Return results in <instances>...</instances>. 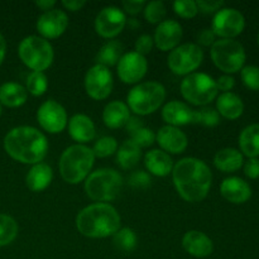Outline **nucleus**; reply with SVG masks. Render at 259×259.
<instances>
[{
    "label": "nucleus",
    "instance_id": "nucleus-18",
    "mask_svg": "<svg viewBox=\"0 0 259 259\" xmlns=\"http://www.w3.org/2000/svg\"><path fill=\"white\" fill-rule=\"evenodd\" d=\"M156 141L159 144V147L163 151H166V153L169 152L172 154L182 153L189 144L186 134L176 126L171 125L162 126L157 133Z\"/></svg>",
    "mask_w": 259,
    "mask_h": 259
},
{
    "label": "nucleus",
    "instance_id": "nucleus-51",
    "mask_svg": "<svg viewBox=\"0 0 259 259\" xmlns=\"http://www.w3.org/2000/svg\"><path fill=\"white\" fill-rule=\"evenodd\" d=\"M5 53H7V42H5L4 35L0 33V66L5 58Z\"/></svg>",
    "mask_w": 259,
    "mask_h": 259
},
{
    "label": "nucleus",
    "instance_id": "nucleus-29",
    "mask_svg": "<svg viewBox=\"0 0 259 259\" xmlns=\"http://www.w3.org/2000/svg\"><path fill=\"white\" fill-rule=\"evenodd\" d=\"M239 146L245 156L257 158L259 156V124H252L243 129L239 136Z\"/></svg>",
    "mask_w": 259,
    "mask_h": 259
},
{
    "label": "nucleus",
    "instance_id": "nucleus-47",
    "mask_svg": "<svg viewBox=\"0 0 259 259\" xmlns=\"http://www.w3.org/2000/svg\"><path fill=\"white\" fill-rule=\"evenodd\" d=\"M197 40L202 46H212L215 43V33L209 28L202 29L197 35Z\"/></svg>",
    "mask_w": 259,
    "mask_h": 259
},
{
    "label": "nucleus",
    "instance_id": "nucleus-53",
    "mask_svg": "<svg viewBox=\"0 0 259 259\" xmlns=\"http://www.w3.org/2000/svg\"><path fill=\"white\" fill-rule=\"evenodd\" d=\"M258 43H259V34H258Z\"/></svg>",
    "mask_w": 259,
    "mask_h": 259
},
{
    "label": "nucleus",
    "instance_id": "nucleus-12",
    "mask_svg": "<svg viewBox=\"0 0 259 259\" xmlns=\"http://www.w3.org/2000/svg\"><path fill=\"white\" fill-rule=\"evenodd\" d=\"M113 75L108 67L95 65L86 72L85 90L90 98L95 100H104L113 90Z\"/></svg>",
    "mask_w": 259,
    "mask_h": 259
},
{
    "label": "nucleus",
    "instance_id": "nucleus-46",
    "mask_svg": "<svg viewBox=\"0 0 259 259\" xmlns=\"http://www.w3.org/2000/svg\"><path fill=\"white\" fill-rule=\"evenodd\" d=\"M235 85V81L232 76L229 75H223L218 78L217 81V86L218 90L225 91V93H229V90H232Z\"/></svg>",
    "mask_w": 259,
    "mask_h": 259
},
{
    "label": "nucleus",
    "instance_id": "nucleus-39",
    "mask_svg": "<svg viewBox=\"0 0 259 259\" xmlns=\"http://www.w3.org/2000/svg\"><path fill=\"white\" fill-rule=\"evenodd\" d=\"M131 141H133L139 148H146V147L152 146V144L154 143V141H156V136H154L152 129L144 128L143 126V128L138 129V131L134 132V133L132 134Z\"/></svg>",
    "mask_w": 259,
    "mask_h": 259
},
{
    "label": "nucleus",
    "instance_id": "nucleus-40",
    "mask_svg": "<svg viewBox=\"0 0 259 259\" xmlns=\"http://www.w3.org/2000/svg\"><path fill=\"white\" fill-rule=\"evenodd\" d=\"M242 80L247 88L252 90H259V67L245 66L242 68Z\"/></svg>",
    "mask_w": 259,
    "mask_h": 259
},
{
    "label": "nucleus",
    "instance_id": "nucleus-11",
    "mask_svg": "<svg viewBox=\"0 0 259 259\" xmlns=\"http://www.w3.org/2000/svg\"><path fill=\"white\" fill-rule=\"evenodd\" d=\"M245 25L244 17L239 10L234 8H224L218 10L212 19L211 30L215 35L233 39L243 32Z\"/></svg>",
    "mask_w": 259,
    "mask_h": 259
},
{
    "label": "nucleus",
    "instance_id": "nucleus-3",
    "mask_svg": "<svg viewBox=\"0 0 259 259\" xmlns=\"http://www.w3.org/2000/svg\"><path fill=\"white\" fill-rule=\"evenodd\" d=\"M121 219L111 205L98 202L81 210L76 217V228L82 235L93 239L108 238L120 229Z\"/></svg>",
    "mask_w": 259,
    "mask_h": 259
},
{
    "label": "nucleus",
    "instance_id": "nucleus-13",
    "mask_svg": "<svg viewBox=\"0 0 259 259\" xmlns=\"http://www.w3.org/2000/svg\"><path fill=\"white\" fill-rule=\"evenodd\" d=\"M39 125L48 133H61L67 125V114L65 108L55 100H47L37 111Z\"/></svg>",
    "mask_w": 259,
    "mask_h": 259
},
{
    "label": "nucleus",
    "instance_id": "nucleus-10",
    "mask_svg": "<svg viewBox=\"0 0 259 259\" xmlns=\"http://www.w3.org/2000/svg\"><path fill=\"white\" fill-rule=\"evenodd\" d=\"M202 58L204 52L200 46L195 43H185L171 51L167 63L169 70L176 75H190L201 65Z\"/></svg>",
    "mask_w": 259,
    "mask_h": 259
},
{
    "label": "nucleus",
    "instance_id": "nucleus-8",
    "mask_svg": "<svg viewBox=\"0 0 259 259\" xmlns=\"http://www.w3.org/2000/svg\"><path fill=\"white\" fill-rule=\"evenodd\" d=\"M217 81L211 76L201 72L187 75L181 82V94L194 105H206L218 95Z\"/></svg>",
    "mask_w": 259,
    "mask_h": 259
},
{
    "label": "nucleus",
    "instance_id": "nucleus-31",
    "mask_svg": "<svg viewBox=\"0 0 259 259\" xmlns=\"http://www.w3.org/2000/svg\"><path fill=\"white\" fill-rule=\"evenodd\" d=\"M121 52H123V46L118 40H109L99 51L96 56L98 65L105 66H115L118 65L119 60L121 58Z\"/></svg>",
    "mask_w": 259,
    "mask_h": 259
},
{
    "label": "nucleus",
    "instance_id": "nucleus-14",
    "mask_svg": "<svg viewBox=\"0 0 259 259\" xmlns=\"http://www.w3.org/2000/svg\"><path fill=\"white\" fill-rule=\"evenodd\" d=\"M126 23L123 10L116 7H106L100 10L95 19V30L104 38H113L124 29Z\"/></svg>",
    "mask_w": 259,
    "mask_h": 259
},
{
    "label": "nucleus",
    "instance_id": "nucleus-9",
    "mask_svg": "<svg viewBox=\"0 0 259 259\" xmlns=\"http://www.w3.org/2000/svg\"><path fill=\"white\" fill-rule=\"evenodd\" d=\"M211 58L218 68L227 73H234L243 68L245 51L238 40L222 38L211 46Z\"/></svg>",
    "mask_w": 259,
    "mask_h": 259
},
{
    "label": "nucleus",
    "instance_id": "nucleus-42",
    "mask_svg": "<svg viewBox=\"0 0 259 259\" xmlns=\"http://www.w3.org/2000/svg\"><path fill=\"white\" fill-rule=\"evenodd\" d=\"M153 38L149 34H142L141 37H138L136 42V52L139 53V55L144 56L147 53H149L152 51V47H153Z\"/></svg>",
    "mask_w": 259,
    "mask_h": 259
},
{
    "label": "nucleus",
    "instance_id": "nucleus-24",
    "mask_svg": "<svg viewBox=\"0 0 259 259\" xmlns=\"http://www.w3.org/2000/svg\"><path fill=\"white\" fill-rule=\"evenodd\" d=\"M53 179L52 168L47 163L33 164L25 177V184L30 191L39 192L47 189Z\"/></svg>",
    "mask_w": 259,
    "mask_h": 259
},
{
    "label": "nucleus",
    "instance_id": "nucleus-19",
    "mask_svg": "<svg viewBox=\"0 0 259 259\" xmlns=\"http://www.w3.org/2000/svg\"><path fill=\"white\" fill-rule=\"evenodd\" d=\"M182 247L189 254L196 258L209 257L214 250L212 240L199 230H190L182 238Z\"/></svg>",
    "mask_w": 259,
    "mask_h": 259
},
{
    "label": "nucleus",
    "instance_id": "nucleus-22",
    "mask_svg": "<svg viewBox=\"0 0 259 259\" xmlns=\"http://www.w3.org/2000/svg\"><path fill=\"white\" fill-rule=\"evenodd\" d=\"M68 132L73 141L86 143L95 138L96 129L94 121L83 114H76L68 121Z\"/></svg>",
    "mask_w": 259,
    "mask_h": 259
},
{
    "label": "nucleus",
    "instance_id": "nucleus-50",
    "mask_svg": "<svg viewBox=\"0 0 259 259\" xmlns=\"http://www.w3.org/2000/svg\"><path fill=\"white\" fill-rule=\"evenodd\" d=\"M35 5L38 8H40L42 10H45V12H48V10L53 9V7L56 5V2L55 0H38V2H35Z\"/></svg>",
    "mask_w": 259,
    "mask_h": 259
},
{
    "label": "nucleus",
    "instance_id": "nucleus-7",
    "mask_svg": "<svg viewBox=\"0 0 259 259\" xmlns=\"http://www.w3.org/2000/svg\"><path fill=\"white\" fill-rule=\"evenodd\" d=\"M20 60L30 70L43 72L53 61V48L47 39L38 35H28L18 48Z\"/></svg>",
    "mask_w": 259,
    "mask_h": 259
},
{
    "label": "nucleus",
    "instance_id": "nucleus-33",
    "mask_svg": "<svg viewBox=\"0 0 259 259\" xmlns=\"http://www.w3.org/2000/svg\"><path fill=\"white\" fill-rule=\"evenodd\" d=\"M18 235V224L12 217L0 214V247L13 243Z\"/></svg>",
    "mask_w": 259,
    "mask_h": 259
},
{
    "label": "nucleus",
    "instance_id": "nucleus-17",
    "mask_svg": "<svg viewBox=\"0 0 259 259\" xmlns=\"http://www.w3.org/2000/svg\"><path fill=\"white\" fill-rule=\"evenodd\" d=\"M181 38V24L174 19H167L158 24L153 40L161 51H172L179 46Z\"/></svg>",
    "mask_w": 259,
    "mask_h": 259
},
{
    "label": "nucleus",
    "instance_id": "nucleus-38",
    "mask_svg": "<svg viewBox=\"0 0 259 259\" xmlns=\"http://www.w3.org/2000/svg\"><path fill=\"white\" fill-rule=\"evenodd\" d=\"M174 9L177 15L186 19L194 18L199 13V8L194 0H177L174 3Z\"/></svg>",
    "mask_w": 259,
    "mask_h": 259
},
{
    "label": "nucleus",
    "instance_id": "nucleus-5",
    "mask_svg": "<svg viewBox=\"0 0 259 259\" xmlns=\"http://www.w3.org/2000/svg\"><path fill=\"white\" fill-rule=\"evenodd\" d=\"M123 186V179L113 168H100L90 174L85 181L86 195L98 202L116 199Z\"/></svg>",
    "mask_w": 259,
    "mask_h": 259
},
{
    "label": "nucleus",
    "instance_id": "nucleus-27",
    "mask_svg": "<svg viewBox=\"0 0 259 259\" xmlns=\"http://www.w3.org/2000/svg\"><path fill=\"white\" fill-rule=\"evenodd\" d=\"M218 113L227 119L239 118L244 110L242 99L233 93H224L217 100Z\"/></svg>",
    "mask_w": 259,
    "mask_h": 259
},
{
    "label": "nucleus",
    "instance_id": "nucleus-4",
    "mask_svg": "<svg viewBox=\"0 0 259 259\" xmlns=\"http://www.w3.org/2000/svg\"><path fill=\"white\" fill-rule=\"evenodd\" d=\"M95 161L93 149L82 144H73L63 151L60 159V172L62 179L71 185L88 179Z\"/></svg>",
    "mask_w": 259,
    "mask_h": 259
},
{
    "label": "nucleus",
    "instance_id": "nucleus-49",
    "mask_svg": "<svg viewBox=\"0 0 259 259\" xmlns=\"http://www.w3.org/2000/svg\"><path fill=\"white\" fill-rule=\"evenodd\" d=\"M86 4L85 0H63L62 5L66 9L71 10V12H76V10H80L83 5Z\"/></svg>",
    "mask_w": 259,
    "mask_h": 259
},
{
    "label": "nucleus",
    "instance_id": "nucleus-45",
    "mask_svg": "<svg viewBox=\"0 0 259 259\" xmlns=\"http://www.w3.org/2000/svg\"><path fill=\"white\" fill-rule=\"evenodd\" d=\"M144 4H146L144 0H125V2H123V8L129 14L136 15L143 9Z\"/></svg>",
    "mask_w": 259,
    "mask_h": 259
},
{
    "label": "nucleus",
    "instance_id": "nucleus-15",
    "mask_svg": "<svg viewBox=\"0 0 259 259\" xmlns=\"http://www.w3.org/2000/svg\"><path fill=\"white\" fill-rule=\"evenodd\" d=\"M148 70L146 57L139 53L126 52L118 62V75L124 83H136L144 77Z\"/></svg>",
    "mask_w": 259,
    "mask_h": 259
},
{
    "label": "nucleus",
    "instance_id": "nucleus-23",
    "mask_svg": "<svg viewBox=\"0 0 259 259\" xmlns=\"http://www.w3.org/2000/svg\"><path fill=\"white\" fill-rule=\"evenodd\" d=\"M144 164L152 175L158 177L167 176L174 169V161L169 154L162 149H152L147 152Z\"/></svg>",
    "mask_w": 259,
    "mask_h": 259
},
{
    "label": "nucleus",
    "instance_id": "nucleus-2",
    "mask_svg": "<svg viewBox=\"0 0 259 259\" xmlns=\"http://www.w3.org/2000/svg\"><path fill=\"white\" fill-rule=\"evenodd\" d=\"M4 149L15 161L37 164L47 154L48 142L45 134L33 126H17L5 136Z\"/></svg>",
    "mask_w": 259,
    "mask_h": 259
},
{
    "label": "nucleus",
    "instance_id": "nucleus-36",
    "mask_svg": "<svg viewBox=\"0 0 259 259\" xmlns=\"http://www.w3.org/2000/svg\"><path fill=\"white\" fill-rule=\"evenodd\" d=\"M118 149V142L113 137H103V138L98 139L94 146V154L99 158H105V157L114 154Z\"/></svg>",
    "mask_w": 259,
    "mask_h": 259
},
{
    "label": "nucleus",
    "instance_id": "nucleus-52",
    "mask_svg": "<svg viewBox=\"0 0 259 259\" xmlns=\"http://www.w3.org/2000/svg\"><path fill=\"white\" fill-rule=\"evenodd\" d=\"M2 111H3L2 110V104H0V115H2Z\"/></svg>",
    "mask_w": 259,
    "mask_h": 259
},
{
    "label": "nucleus",
    "instance_id": "nucleus-43",
    "mask_svg": "<svg viewBox=\"0 0 259 259\" xmlns=\"http://www.w3.org/2000/svg\"><path fill=\"white\" fill-rule=\"evenodd\" d=\"M196 4L199 10H201V12L212 13L215 12V10H220V8L224 4V2H223V0H218V2H211V0H210V2L209 0H199V2H196Z\"/></svg>",
    "mask_w": 259,
    "mask_h": 259
},
{
    "label": "nucleus",
    "instance_id": "nucleus-20",
    "mask_svg": "<svg viewBox=\"0 0 259 259\" xmlns=\"http://www.w3.org/2000/svg\"><path fill=\"white\" fill-rule=\"evenodd\" d=\"M223 197L233 204H243L252 196V189L244 180L239 177H229L223 181L220 186Z\"/></svg>",
    "mask_w": 259,
    "mask_h": 259
},
{
    "label": "nucleus",
    "instance_id": "nucleus-35",
    "mask_svg": "<svg viewBox=\"0 0 259 259\" xmlns=\"http://www.w3.org/2000/svg\"><path fill=\"white\" fill-rule=\"evenodd\" d=\"M48 88V78L43 72L33 71L27 77V91L34 96H42Z\"/></svg>",
    "mask_w": 259,
    "mask_h": 259
},
{
    "label": "nucleus",
    "instance_id": "nucleus-28",
    "mask_svg": "<svg viewBox=\"0 0 259 259\" xmlns=\"http://www.w3.org/2000/svg\"><path fill=\"white\" fill-rule=\"evenodd\" d=\"M214 164L223 172L238 171L243 166V154L238 149H220L214 157Z\"/></svg>",
    "mask_w": 259,
    "mask_h": 259
},
{
    "label": "nucleus",
    "instance_id": "nucleus-21",
    "mask_svg": "<svg viewBox=\"0 0 259 259\" xmlns=\"http://www.w3.org/2000/svg\"><path fill=\"white\" fill-rule=\"evenodd\" d=\"M192 114H194V110H191L190 106L177 100L169 101L162 109L163 120L176 128L180 125H187V124L192 123Z\"/></svg>",
    "mask_w": 259,
    "mask_h": 259
},
{
    "label": "nucleus",
    "instance_id": "nucleus-41",
    "mask_svg": "<svg viewBox=\"0 0 259 259\" xmlns=\"http://www.w3.org/2000/svg\"><path fill=\"white\" fill-rule=\"evenodd\" d=\"M151 182V176L146 171H134L128 179V184L134 189H147Z\"/></svg>",
    "mask_w": 259,
    "mask_h": 259
},
{
    "label": "nucleus",
    "instance_id": "nucleus-6",
    "mask_svg": "<svg viewBox=\"0 0 259 259\" xmlns=\"http://www.w3.org/2000/svg\"><path fill=\"white\" fill-rule=\"evenodd\" d=\"M166 98V89L156 81H147L134 86L128 94V104L132 111L139 115L154 113Z\"/></svg>",
    "mask_w": 259,
    "mask_h": 259
},
{
    "label": "nucleus",
    "instance_id": "nucleus-48",
    "mask_svg": "<svg viewBox=\"0 0 259 259\" xmlns=\"http://www.w3.org/2000/svg\"><path fill=\"white\" fill-rule=\"evenodd\" d=\"M125 128L126 131H128V133L133 134L134 132H137L138 129L143 128V120H142L141 118H138V116H131V118L128 119V121H126Z\"/></svg>",
    "mask_w": 259,
    "mask_h": 259
},
{
    "label": "nucleus",
    "instance_id": "nucleus-25",
    "mask_svg": "<svg viewBox=\"0 0 259 259\" xmlns=\"http://www.w3.org/2000/svg\"><path fill=\"white\" fill-rule=\"evenodd\" d=\"M129 118H131V111L128 105L123 101H111L104 109L103 120L105 125L111 129L125 126Z\"/></svg>",
    "mask_w": 259,
    "mask_h": 259
},
{
    "label": "nucleus",
    "instance_id": "nucleus-34",
    "mask_svg": "<svg viewBox=\"0 0 259 259\" xmlns=\"http://www.w3.org/2000/svg\"><path fill=\"white\" fill-rule=\"evenodd\" d=\"M192 123L201 124L205 126H215L220 123V114L210 106H204L199 110H194Z\"/></svg>",
    "mask_w": 259,
    "mask_h": 259
},
{
    "label": "nucleus",
    "instance_id": "nucleus-32",
    "mask_svg": "<svg viewBox=\"0 0 259 259\" xmlns=\"http://www.w3.org/2000/svg\"><path fill=\"white\" fill-rule=\"evenodd\" d=\"M113 243L116 249L121 250L124 253H129L136 249L137 247V235L133 229L129 228H123L119 229L115 234L113 235Z\"/></svg>",
    "mask_w": 259,
    "mask_h": 259
},
{
    "label": "nucleus",
    "instance_id": "nucleus-1",
    "mask_svg": "<svg viewBox=\"0 0 259 259\" xmlns=\"http://www.w3.org/2000/svg\"><path fill=\"white\" fill-rule=\"evenodd\" d=\"M172 179L182 199L189 202H199L209 194L212 174L204 161L186 157L174 167Z\"/></svg>",
    "mask_w": 259,
    "mask_h": 259
},
{
    "label": "nucleus",
    "instance_id": "nucleus-26",
    "mask_svg": "<svg viewBox=\"0 0 259 259\" xmlns=\"http://www.w3.org/2000/svg\"><path fill=\"white\" fill-rule=\"evenodd\" d=\"M28 91L17 82H5L0 86V104L8 108H18L27 101Z\"/></svg>",
    "mask_w": 259,
    "mask_h": 259
},
{
    "label": "nucleus",
    "instance_id": "nucleus-37",
    "mask_svg": "<svg viewBox=\"0 0 259 259\" xmlns=\"http://www.w3.org/2000/svg\"><path fill=\"white\" fill-rule=\"evenodd\" d=\"M144 17L152 24L163 22V18L166 17V5L161 0H154L147 4L144 9Z\"/></svg>",
    "mask_w": 259,
    "mask_h": 259
},
{
    "label": "nucleus",
    "instance_id": "nucleus-44",
    "mask_svg": "<svg viewBox=\"0 0 259 259\" xmlns=\"http://www.w3.org/2000/svg\"><path fill=\"white\" fill-rule=\"evenodd\" d=\"M244 172L249 179H258L259 177V159L249 158L244 166Z\"/></svg>",
    "mask_w": 259,
    "mask_h": 259
},
{
    "label": "nucleus",
    "instance_id": "nucleus-16",
    "mask_svg": "<svg viewBox=\"0 0 259 259\" xmlns=\"http://www.w3.org/2000/svg\"><path fill=\"white\" fill-rule=\"evenodd\" d=\"M68 25V17L63 10L45 12L37 20V30L46 38H57L63 34Z\"/></svg>",
    "mask_w": 259,
    "mask_h": 259
},
{
    "label": "nucleus",
    "instance_id": "nucleus-30",
    "mask_svg": "<svg viewBox=\"0 0 259 259\" xmlns=\"http://www.w3.org/2000/svg\"><path fill=\"white\" fill-rule=\"evenodd\" d=\"M141 148L133 141L129 139V141L123 142V144L119 147V151L116 153V161L121 168L131 169L134 166H137V163L141 159Z\"/></svg>",
    "mask_w": 259,
    "mask_h": 259
}]
</instances>
